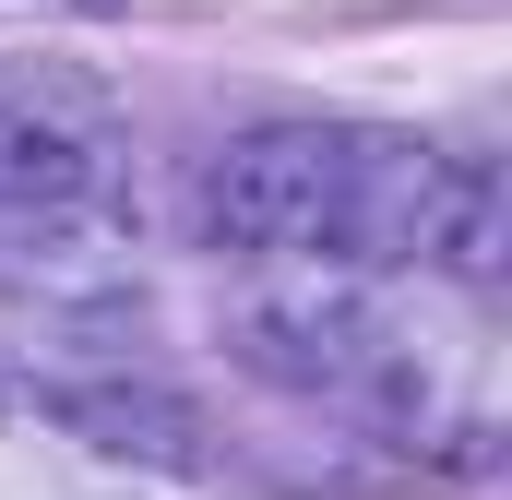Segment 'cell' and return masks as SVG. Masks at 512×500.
<instances>
[{
    "instance_id": "6da1fadb",
    "label": "cell",
    "mask_w": 512,
    "mask_h": 500,
    "mask_svg": "<svg viewBox=\"0 0 512 500\" xmlns=\"http://www.w3.org/2000/svg\"><path fill=\"white\" fill-rule=\"evenodd\" d=\"M239 358L286 393H322L346 417H382V429H441L453 381H441V346L382 298V274H286L239 310Z\"/></svg>"
},
{
    "instance_id": "7a4b0ae2",
    "label": "cell",
    "mask_w": 512,
    "mask_h": 500,
    "mask_svg": "<svg viewBox=\"0 0 512 500\" xmlns=\"http://www.w3.org/2000/svg\"><path fill=\"white\" fill-rule=\"evenodd\" d=\"M131 131L84 72H0V262L72 274L84 250L120 239Z\"/></svg>"
}]
</instances>
